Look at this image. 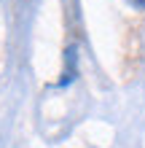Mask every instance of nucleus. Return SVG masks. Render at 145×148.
<instances>
[]
</instances>
